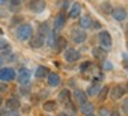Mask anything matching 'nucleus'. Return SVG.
Returning a JSON list of instances; mask_svg holds the SVG:
<instances>
[{"instance_id":"f257e3e1","label":"nucleus","mask_w":128,"mask_h":116,"mask_svg":"<svg viewBox=\"0 0 128 116\" xmlns=\"http://www.w3.org/2000/svg\"><path fill=\"white\" fill-rule=\"evenodd\" d=\"M15 35H17L18 40L26 41L32 37V35H33V28H32L30 24H21L20 26L17 28V30H15Z\"/></svg>"},{"instance_id":"f03ea898","label":"nucleus","mask_w":128,"mask_h":116,"mask_svg":"<svg viewBox=\"0 0 128 116\" xmlns=\"http://www.w3.org/2000/svg\"><path fill=\"white\" fill-rule=\"evenodd\" d=\"M70 39L73 40V43L76 44H83L87 40V33L86 30H83L81 28H74L70 32Z\"/></svg>"},{"instance_id":"7ed1b4c3","label":"nucleus","mask_w":128,"mask_h":116,"mask_svg":"<svg viewBox=\"0 0 128 116\" xmlns=\"http://www.w3.org/2000/svg\"><path fill=\"white\" fill-rule=\"evenodd\" d=\"M98 40H99V44L102 48L108 50L112 47V44H113V40H112V36L110 33L108 32V30H100L99 35H98Z\"/></svg>"},{"instance_id":"20e7f679","label":"nucleus","mask_w":128,"mask_h":116,"mask_svg":"<svg viewBox=\"0 0 128 116\" xmlns=\"http://www.w3.org/2000/svg\"><path fill=\"white\" fill-rule=\"evenodd\" d=\"M18 83H20L21 86H28L29 82H30V77H32V72L29 71L28 68H21L20 72H18Z\"/></svg>"},{"instance_id":"39448f33","label":"nucleus","mask_w":128,"mask_h":116,"mask_svg":"<svg viewBox=\"0 0 128 116\" xmlns=\"http://www.w3.org/2000/svg\"><path fill=\"white\" fill-rule=\"evenodd\" d=\"M80 57H81V54H80V51L78 50H76V48H66L64 51V58H65V61L66 62H76V61H78L80 60Z\"/></svg>"},{"instance_id":"423d86ee","label":"nucleus","mask_w":128,"mask_h":116,"mask_svg":"<svg viewBox=\"0 0 128 116\" xmlns=\"http://www.w3.org/2000/svg\"><path fill=\"white\" fill-rule=\"evenodd\" d=\"M17 77V73L12 68L6 66V68H0V80L3 82H11L12 79Z\"/></svg>"},{"instance_id":"0eeeda50","label":"nucleus","mask_w":128,"mask_h":116,"mask_svg":"<svg viewBox=\"0 0 128 116\" xmlns=\"http://www.w3.org/2000/svg\"><path fill=\"white\" fill-rule=\"evenodd\" d=\"M112 17H113L116 21H125L127 19V10H125V7H122V6H117V7H113V10H112Z\"/></svg>"},{"instance_id":"6e6552de","label":"nucleus","mask_w":128,"mask_h":116,"mask_svg":"<svg viewBox=\"0 0 128 116\" xmlns=\"http://www.w3.org/2000/svg\"><path fill=\"white\" fill-rule=\"evenodd\" d=\"M46 2L44 0H30L29 2V4H28V7H29V10L30 11H33V13H43V11L46 10Z\"/></svg>"},{"instance_id":"1a4fd4ad","label":"nucleus","mask_w":128,"mask_h":116,"mask_svg":"<svg viewBox=\"0 0 128 116\" xmlns=\"http://www.w3.org/2000/svg\"><path fill=\"white\" fill-rule=\"evenodd\" d=\"M125 94H127V88H125V86H121V84L114 86L110 91V97L113 99H121Z\"/></svg>"},{"instance_id":"9d476101","label":"nucleus","mask_w":128,"mask_h":116,"mask_svg":"<svg viewBox=\"0 0 128 116\" xmlns=\"http://www.w3.org/2000/svg\"><path fill=\"white\" fill-rule=\"evenodd\" d=\"M44 43H46V37L42 35H39V33L32 36V37L29 39V46H30L32 48H40V47L44 46Z\"/></svg>"},{"instance_id":"9b49d317","label":"nucleus","mask_w":128,"mask_h":116,"mask_svg":"<svg viewBox=\"0 0 128 116\" xmlns=\"http://www.w3.org/2000/svg\"><path fill=\"white\" fill-rule=\"evenodd\" d=\"M52 47L55 48V51L58 52V54H59V52H64L65 50L68 48V40L64 37V36H58Z\"/></svg>"},{"instance_id":"f8f14e48","label":"nucleus","mask_w":128,"mask_h":116,"mask_svg":"<svg viewBox=\"0 0 128 116\" xmlns=\"http://www.w3.org/2000/svg\"><path fill=\"white\" fill-rule=\"evenodd\" d=\"M66 25V15H65L64 13L58 14V15L55 17V19H54V30H61L62 28Z\"/></svg>"},{"instance_id":"ddd939ff","label":"nucleus","mask_w":128,"mask_h":116,"mask_svg":"<svg viewBox=\"0 0 128 116\" xmlns=\"http://www.w3.org/2000/svg\"><path fill=\"white\" fill-rule=\"evenodd\" d=\"M73 97H74V101L77 105H83L86 102H88V95L86 94V91L83 90H76L73 93Z\"/></svg>"},{"instance_id":"4468645a","label":"nucleus","mask_w":128,"mask_h":116,"mask_svg":"<svg viewBox=\"0 0 128 116\" xmlns=\"http://www.w3.org/2000/svg\"><path fill=\"white\" fill-rule=\"evenodd\" d=\"M4 106H6L7 110H18L21 106V102L17 97H11V98H8L6 101V105H4Z\"/></svg>"},{"instance_id":"2eb2a0df","label":"nucleus","mask_w":128,"mask_h":116,"mask_svg":"<svg viewBox=\"0 0 128 116\" xmlns=\"http://www.w3.org/2000/svg\"><path fill=\"white\" fill-rule=\"evenodd\" d=\"M47 82L50 84V87H58L61 84V76L55 72H50L47 75Z\"/></svg>"},{"instance_id":"dca6fc26","label":"nucleus","mask_w":128,"mask_h":116,"mask_svg":"<svg viewBox=\"0 0 128 116\" xmlns=\"http://www.w3.org/2000/svg\"><path fill=\"white\" fill-rule=\"evenodd\" d=\"M92 55L99 61H105L108 58V50L102 48V47H94L92 48Z\"/></svg>"},{"instance_id":"f3484780","label":"nucleus","mask_w":128,"mask_h":116,"mask_svg":"<svg viewBox=\"0 0 128 116\" xmlns=\"http://www.w3.org/2000/svg\"><path fill=\"white\" fill-rule=\"evenodd\" d=\"M58 99L61 104H68V102L72 99V93H70L68 88H64V90H61V93L58 94Z\"/></svg>"},{"instance_id":"a211bd4d","label":"nucleus","mask_w":128,"mask_h":116,"mask_svg":"<svg viewBox=\"0 0 128 116\" xmlns=\"http://www.w3.org/2000/svg\"><path fill=\"white\" fill-rule=\"evenodd\" d=\"M91 25H92V18H91V15L86 14V15H83V17L80 18V28H81L83 30L91 29Z\"/></svg>"},{"instance_id":"6ab92c4d","label":"nucleus","mask_w":128,"mask_h":116,"mask_svg":"<svg viewBox=\"0 0 128 116\" xmlns=\"http://www.w3.org/2000/svg\"><path fill=\"white\" fill-rule=\"evenodd\" d=\"M100 87H102V86H100L99 82H94V83H92V84L88 87V90L86 91V94H87V95H90V97H95V95H98Z\"/></svg>"},{"instance_id":"aec40b11","label":"nucleus","mask_w":128,"mask_h":116,"mask_svg":"<svg viewBox=\"0 0 128 116\" xmlns=\"http://www.w3.org/2000/svg\"><path fill=\"white\" fill-rule=\"evenodd\" d=\"M80 14H81V4L80 3H74V4L72 6V8H70V11H69V17L70 18H77V17H80Z\"/></svg>"},{"instance_id":"412c9836","label":"nucleus","mask_w":128,"mask_h":116,"mask_svg":"<svg viewBox=\"0 0 128 116\" xmlns=\"http://www.w3.org/2000/svg\"><path fill=\"white\" fill-rule=\"evenodd\" d=\"M48 73H50V71H48L47 66L40 65V66H37L36 72H34V76H36L37 79H44V77H47Z\"/></svg>"},{"instance_id":"4be33fe9","label":"nucleus","mask_w":128,"mask_h":116,"mask_svg":"<svg viewBox=\"0 0 128 116\" xmlns=\"http://www.w3.org/2000/svg\"><path fill=\"white\" fill-rule=\"evenodd\" d=\"M80 110H81V113L86 116V115H88V113L94 112V105H92L91 102H86V104L80 105Z\"/></svg>"},{"instance_id":"5701e85b","label":"nucleus","mask_w":128,"mask_h":116,"mask_svg":"<svg viewBox=\"0 0 128 116\" xmlns=\"http://www.w3.org/2000/svg\"><path fill=\"white\" fill-rule=\"evenodd\" d=\"M43 109H44L46 112H54V110L56 109V102L55 101H46L44 104H43Z\"/></svg>"},{"instance_id":"b1692460","label":"nucleus","mask_w":128,"mask_h":116,"mask_svg":"<svg viewBox=\"0 0 128 116\" xmlns=\"http://www.w3.org/2000/svg\"><path fill=\"white\" fill-rule=\"evenodd\" d=\"M108 95H109V87L108 86L100 87L99 93H98V98H99V101H105V99L108 98Z\"/></svg>"},{"instance_id":"393cba45","label":"nucleus","mask_w":128,"mask_h":116,"mask_svg":"<svg viewBox=\"0 0 128 116\" xmlns=\"http://www.w3.org/2000/svg\"><path fill=\"white\" fill-rule=\"evenodd\" d=\"M65 106H66V115H69V116H74L76 115V112H77V110H76V108H74V105L72 104V101H69L68 102V104H65Z\"/></svg>"},{"instance_id":"a878e982","label":"nucleus","mask_w":128,"mask_h":116,"mask_svg":"<svg viewBox=\"0 0 128 116\" xmlns=\"http://www.w3.org/2000/svg\"><path fill=\"white\" fill-rule=\"evenodd\" d=\"M100 10L103 11L105 14H110L112 13V10H113V6L110 4V2H103L102 4H100Z\"/></svg>"},{"instance_id":"bb28decb","label":"nucleus","mask_w":128,"mask_h":116,"mask_svg":"<svg viewBox=\"0 0 128 116\" xmlns=\"http://www.w3.org/2000/svg\"><path fill=\"white\" fill-rule=\"evenodd\" d=\"M50 32H51V30H50V28H48V24H42V25L39 26V35L47 37V35H48Z\"/></svg>"},{"instance_id":"cd10ccee","label":"nucleus","mask_w":128,"mask_h":116,"mask_svg":"<svg viewBox=\"0 0 128 116\" xmlns=\"http://www.w3.org/2000/svg\"><path fill=\"white\" fill-rule=\"evenodd\" d=\"M8 2H10V6H11L12 10H18V8L21 7L24 0H8Z\"/></svg>"},{"instance_id":"c85d7f7f","label":"nucleus","mask_w":128,"mask_h":116,"mask_svg":"<svg viewBox=\"0 0 128 116\" xmlns=\"http://www.w3.org/2000/svg\"><path fill=\"white\" fill-rule=\"evenodd\" d=\"M91 65H92V64L90 62V61H86V62H83V64L80 65V71H81V72H86V71H87V69H88Z\"/></svg>"},{"instance_id":"c756f323","label":"nucleus","mask_w":128,"mask_h":116,"mask_svg":"<svg viewBox=\"0 0 128 116\" xmlns=\"http://www.w3.org/2000/svg\"><path fill=\"white\" fill-rule=\"evenodd\" d=\"M99 116H110V110L108 109V108H100L99 109Z\"/></svg>"},{"instance_id":"7c9ffc66","label":"nucleus","mask_w":128,"mask_h":116,"mask_svg":"<svg viewBox=\"0 0 128 116\" xmlns=\"http://www.w3.org/2000/svg\"><path fill=\"white\" fill-rule=\"evenodd\" d=\"M103 68H105L106 71H109V69H113V64L105 60V61H103Z\"/></svg>"},{"instance_id":"2f4dec72","label":"nucleus","mask_w":128,"mask_h":116,"mask_svg":"<svg viewBox=\"0 0 128 116\" xmlns=\"http://www.w3.org/2000/svg\"><path fill=\"white\" fill-rule=\"evenodd\" d=\"M7 46H10V44L7 43L6 40H3V39H0V50H3V48H6Z\"/></svg>"},{"instance_id":"473e14b6","label":"nucleus","mask_w":128,"mask_h":116,"mask_svg":"<svg viewBox=\"0 0 128 116\" xmlns=\"http://www.w3.org/2000/svg\"><path fill=\"white\" fill-rule=\"evenodd\" d=\"M122 110H124V113H128V99H124V102H122Z\"/></svg>"},{"instance_id":"72a5a7b5","label":"nucleus","mask_w":128,"mask_h":116,"mask_svg":"<svg viewBox=\"0 0 128 116\" xmlns=\"http://www.w3.org/2000/svg\"><path fill=\"white\" fill-rule=\"evenodd\" d=\"M99 28H100V24H99V22H94V21H92L91 29H99Z\"/></svg>"},{"instance_id":"f704fd0d","label":"nucleus","mask_w":128,"mask_h":116,"mask_svg":"<svg viewBox=\"0 0 128 116\" xmlns=\"http://www.w3.org/2000/svg\"><path fill=\"white\" fill-rule=\"evenodd\" d=\"M7 116H21V115L17 112V110H8V113H7Z\"/></svg>"},{"instance_id":"c9c22d12","label":"nucleus","mask_w":128,"mask_h":116,"mask_svg":"<svg viewBox=\"0 0 128 116\" xmlns=\"http://www.w3.org/2000/svg\"><path fill=\"white\" fill-rule=\"evenodd\" d=\"M7 90V86L3 84V83H0V91H6Z\"/></svg>"},{"instance_id":"e433bc0d","label":"nucleus","mask_w":128,"mask_h":116,"mask_svg":"<svg viewBox=\"0 0 128 116\" xmlns=\"http://www.w3.org/2000/svg\"><path fill=\"white\" fill-rule=\"evenodd\" d=\"M110 116H120V112L118 110H113V112H110Z\"/></svg>"},{"instance_id":"4c0bfd02","label":"nucleus","mask_w":128,"mask_h":116,"mask_svg":"<svg viewBox=\"0 0 128 116\" xmlns=\"http://www.w3.org/2000/svg\"><path fill=\"white\" fill-rule=\"evenodd\" d=\"M7 3H8V0H0V6H4Z\"/></svg>"},{"instance_id":"58836bf2","label":"nucleus","mask_w":128,"mask_h":116,"mask_svg":"<svg viewBox=\"0 0 128 116\" xmlns=\"http://www.w3.org/2000/svg\"><path fill=\"white\" fill-rule=\"evenodd\" d=\"M3 105V97H2V94H0V106Z\"/></svg>"},{"instance_id":"ea45409f","label":"nucleus","mask_w":128,"mask_h":116,"mask_svg":"<svg viewBox=\"0 0 128 116\" xmlns=\"http://www.w3.org/2000/svg\"><path fill=\"white\" fill-rule=\"evenodd\" d=\"M59 116H69V115H66L65 112H62V113H59Z\"/></svg>"},{"instance_id":"a19ab883","label":"nucleus","mask_w":128,"mask_h":116,"mask_svg":"<svg viewBox=\"0 0 128 116\" xmlns=\"http://www.w3.org/2000/svg\"><path fill=\"white\" fill-rule=\"evenodd\" d=\"M86 116H96V115H95V113L92 112V113H88V115H86Z\"/></svg>"},{"instance_id":"79ce46f5","label":"nucleus","mask_w":128,"mask_h":116,"mask_svg":"<svg viewBox=\"0 0 128 116\" xmlns=\"http://www.w3.org/2000/svg\"><path fill=\"white\" fill-rule=\"evenodd\" d=\"M3 62H4V61H3V58L0 57V66H2V64H3Z\"/></svg>"},{"instance_id":"37998d69","label":"nucleus","mask_w":128,"mask_h":116,"mask_svg":"<svg viewBox=\"0 0 128 116\" xmlns=\"http://www.w3.org/2000/svg\"><path fill=\"white\" fill-rule=\"evenodd\" d=\"M0 35H3V30H2V29H0Z\"/></svg>"}]
</instances>
